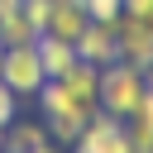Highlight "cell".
<instances>
[{
    "instance_id": "3",
    "label": "cell",
    "mask_w": 153,
    "mask_h": 153,
    "mask_svg": "<svg viewBox=\"0 0 153 153\" xmlns=\"http://www.w3.org/2000/svg\"><path fill=\"white\" fill-rule=\"evenodd\" d=\"M0 81L24 100V96H38V86L48 81L43 72V57H38V38L33 43H10L5 48V62H0Z\"/></svg>"
},
{
    "instance_id": "10",
    "label": "cell",
    "mask_w": 153,
    "mask_h": 153,
    "mask_svg": "<svg viewBox=\"0 0 153 153\" xmlns=\"http://www.w3.org/2000/svg\"><path fill=\"white\" fill-rule=\"evenodd\" d=\"M124 129L134 139V153H153V67H148V91L134 105V115L124 120Z\"/></svg>"
},
{
    "instance_id": "17",
    "label": "cell",
    "mask_w": 153,
    "mask_h": 153,
    "mask_svg": "<svg viewBox=\"0 0 153 153\" xmlns=\"http://www.w3.org/2000/svg\"><path fill=\"white\" fill-rule=\"evenodd\" d=\"M0 153H5V124H0Z\"/></svg>"
},
{
    "instance_id": "1",
    "label": "cell",
    "mask_w": 153,
    "mask_h": 153,
    "mask_svg": "<svg viewBox=\"0 0 153 153\" xmlns=\"http://www.w3.org/2000/svg\"><path fill=\"white\" fill-rule=\"evenodd\" d=\"M33 100H38V110H43L48 139H53L57 148H62V143L72 148V143H76V134L86 129V120H91V115H86V110H81V105L67 96V86H62L57 76H48V81L38 86V96H33Z\"/></svg>"
},
{
    "instance_id": "6",
    "label": "cell",
    "mask_w": 153,
    "mask_h": 153,
    "mask_svg": "<svg viewBox=\"0 0 153 153\" xmlns=\"http://www.w3.org/2000/svg\"><path fill=\"white\" fill-rule=\"evenodd\" d=\"M76 57L91 62V67H110V62L120 57V33H115V24L91 19V24L81 29V38H76Z\"/></svg>"
},
{
    "instance_id": "9",
    "label": "cell",
    "mask_w": 153,
    "mask_h": 153,
    "mask_svg": "<svg viewBox=\"0 0 153 153\" xmlns=\"http://www.w3.org/2000/svg\"><path fill=\"white\" fill-rule=\"evenodd\" d=\"M43 143H53L43 120H10L5 124V153H38Z\"/></svg>"
},
{
    "instance_id": "8",
    "label": "cell",
    "mask_w": 153,
    "mask_h": 153,
    "mask_svg": "<svg viewBox=\"0 0 153 153\" xmlns=\"http://www.w3.org/2000/svg\"><path fill=\"white\" fill-rule=\"evenodd\" d=\"M86 24H91V14H86V5H81V0H48V19H43V33L76 43Z\"/></svg>"
},
{
    "instance_id": "16",
    "label": "cell",
    "mask_w": 153,
    "mask_h": 153,
    "mask_svg": "<svg viewBox=\"0 0 153 153\" xmlns=\"http://www.w3.org/2000/svg\"><path fill=\"white\" fill-rule=\"evenodd\" d=\"M38 153H57V143H43V148H38Z\"/></svg>"
},
{
    "instance_id": "18",
    "label": "cell",
    "mask_w": 153,
    "mask_h": 153,
    "mask_svg": "<svg viewBox=\"0 0 153 153\" xmlns=\"http://www.w3.org/2000/svg\"><path fill=\"white\" fill-rule=\"evenodd\" d=\"M0 62H5V43H0Z\"/></svg>"
},
{
    "instance_id": "2",
    "label": "cell",
    "mask_w": 153,
    "mask_h": 153,
    "mask_svg": "<svg viewBox=\"0 0 153 153\" xmlns=\"http://www.w3.org/2000/svg\"><path fill=\"white\" fill-rule=\"evenodd\" d=\"M143 91H148V72H143V67H134V62H124V57H115L110 67H100V110H105V115L129 120L134 105L143 100Z\"/></svg>"
},
{
    "instance_id": "7",
    "label": "cell",
    "mask_w": 153,
    "mask_h": 153,
    "mask_svg": "<svg viewBox=\"0 0 153 153\" xmlns=\"http://www.w3.org/2000/svg\"><path fill=\"white\" fill-rule=\"evenodd\" d=\"M57 81L67 86V96H72L86 115H96V110H100V67H91V62H81V57H76Z\"/></svg>"
},
{
    "instance_id": "4",
    "label": "cell",
    "mask_w": 153,
    "mask_h": 153,
    "mask_svg": "<svg viewBox=\"0 0 153 153\" xmlns=\"http://www.w3.org/2000/svg\"><path fill=\"white\" fill-rule=\"evenodd\" d=\"M72 153H134V139H129V129H124L120 115L96 110V115L86 120V129L76 134Z\"/></svg>"
},
{
    "instance_id": "14",
    "label": "cell",
    "mask_w": 153,
    "mask_h": 153,
    "mask_svg": "<svg viewBox=\"0 0 153 153\" xmlns=\"http://www.w3.org/2000/svg\"><path fill=\"white\" fill-rule=\"evenodd\" d=\"M10 120H19V96L0 81V124H10Z\"/></svg>"
},
{
    "instance_id": "12",
    "label": "cell",
    "mask_w": 153,
    "mask_h": 153,
    "mask_svg": "<svg viewBox=\"0 0 153 153\" xmlns=\"http://www.w3.org/2000/svg\"><path fill=\"white\" fill-rule=\"evenodd\" d=\"M38 57H43V72H48V76H62V72L76 62V43L53 38V33H38Z\"/></svg>"
},
{
    "instance_id": "13",
    "label": "cell",
    "mask_w": 153,
    "mask_h": 153,
    "mask_svg": "<svg viewBox=\"0 0 153 153\" xmlns=\"http://www.w3.org/2000/svg\"><path fill=\"white\" fill-rule=\"evenodd\" d=\"M81 5H86V14L100 19V24H115V19L124 14V0H81Z\"/></svg>"
},
{
    "instance_id": "5",
    "label": "cell",
    "mask_w": 153,
    "mask_h": 153,
    "mask_svg": "<svg viewBox=\"0 0 153 153\" xmlns=\"http://www.w3.org/2000/svg\"><path fill=\"white\" fill-rule=\"evenodd\" d=\"M115 33H120V57L148 72V67H153V19L120 14V19H115Z\"/></svg>"
},
{
    "instance_id": "15",
    "label": "cell",
    "mask_w": 153,
    "mask_h": 153,
    "mask_svg": "<svg viewBox=\"0 0 153 153\" xmlns=\"http://www.w3.org/2000/svg\"><path fill=\"white\" fill-rule=\"evenodd\" d=\"M124 14H139V19H153V0H124Z\"/></svg>"
},
{
    "instance_id": "11",
    "label": "cell",
    "mask_w": 153,
    "mask_h": 153,
    "mask_svg": "<svg viewBox=\"0 0 153 153\" xmlns=\"http://www.w3.org/2000/svg\"><path fill=\"white\" fill-rule=\"evenodd\" d=\"M33 38H38V29L24 14V0H0V43L10 48V43H33Z\"/></svg>"
}]
</instances>
